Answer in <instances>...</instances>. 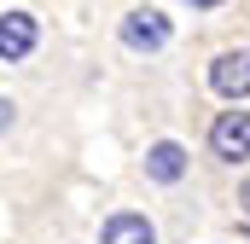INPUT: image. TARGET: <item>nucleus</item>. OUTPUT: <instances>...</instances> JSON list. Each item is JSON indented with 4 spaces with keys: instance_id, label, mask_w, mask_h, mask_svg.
<instances>
[{
    "instance_id": "1",
    "label": "nucleus",
    "mask_w": 250,
    "mask_h": 244,
    "mask_svg": "<svg viewBox=\"0 0 250 244\" xmlns=\"http://www.w3.org/2000/svg\"><path fill=\"white\" fill-rule=\"evenodd\" d=\"M169 35H175V23L157 6H140L123 18V47H134V53H157V47H169Z\"/></svg>"
},
{
    "instance_id": "2",
    "label": "nucleus",
    "mask_w": 250,
    "mask_h": 244,
    "mask_svg": "<svg viewBox=\"0 0 250 244\" xmlns=\"http://www.w3.org/2000/svg\"><path fill=\"white\" fill-rule=\"evenodd\" d=\"M209 151H215L221 163L250 157V111H221V117L209 122Z\"/></svg>"
},
{
    "instance_id": "3",
    "label": "nucleus",
    "mask_w": 250,
    "mask_h": 244,
    "mask_svg": "<svg viewBox=\"0 0 250 244\" xmlns=\"http://www.w3.org/2000/svg\"><path fill=\"white\" fill-rule=\"evenodd\" d=\"M35 41H41V23H35V12H0V59L6 64H18V59H29L35 53Z\"/></svg>"
},
{
    "instance_id": "4",
    "label": "nucleus",
    "mask_w": 250,
    "mask_h": 244,
    "mask_svg": "<svg viewBox=\"0 0 250 244\" xmlns=\"http://www.w3.org/2000/svg\"><path fill=\"white\" fill-rule=\"evenodd\" d=\"M209 87H215L221 99H233V105L250 93V53H245V47L215 53V64H209Z\"/></svg>"
},
{
    "instance_id": "5",
    "label": "nucleus",
    "mask_w": 250,
    "mask_h": 244,
    "mask_svg": "<svg viewBox=\"0 0 250 244\" xmlns=\"http://www.w3.org/2000/svg\"><path fill=\"white\" fill-rule=\"evenodd\" d=\"M146 175L157 186H175L187 175V145H181V140H157V145L146 151Z\"/></svg>"
},
{
    "instance_id": "6",
    "label": "nucleus",
    "mask_w": 250,
    "mask_h": 244,
    "mask_svg": "<svg viewBox=\"0 0 250 244\" xmlns=\"http://www.w3.org/2000/svg\"><path fill=\"white\" fill-rule=\"evenodd\" d=\"M99 244H157V233H151V221H146L140 209H117V215L105 221Z\"/></svg>"
},
{
    "instance_id": "7",
    "label": "nucleus",
    "mask_w": 250,
    "mask_h": 244,
    "mask_svg": "<svg viewBox=\"0 0 250 244\" xmlns=\"http://www.w3.org/2000/svg\"><path fill=\"white\" fill-rule=\"evenodd\" d=\"M12 122H18V105H12V99H0V134H6Z\"/></svg>"
},
{
    "instance_id": "8",
    "label": "nucleus",
    "mask_w": 250,
    "mask_h": 244,
    "mask_svg": "<svg viewBox=\"0 0 250 244\" xmlns=\"http://www.w3.org/2000/svg\"><path fill=\"white\" fill-rule=\"evenodd\" d=\"M239 209H245V215H250V181L239 186Z\"/></svg>"
},
{
    "instance_id": "9",
    "label": "nucleus",
    "mask_w": 250,
    "mask_h": 244,
    "mask_svg": "<svg viewBox=\"0 0 250 244\" xmlns=\"http://www.w3.org/2000/svg\"><path fill=\"white\" fill-rule=\"evenodd\" d=\"M192 6H204V12H209V6H221V0H192Z\"/></svg>"
}]
</instances>
